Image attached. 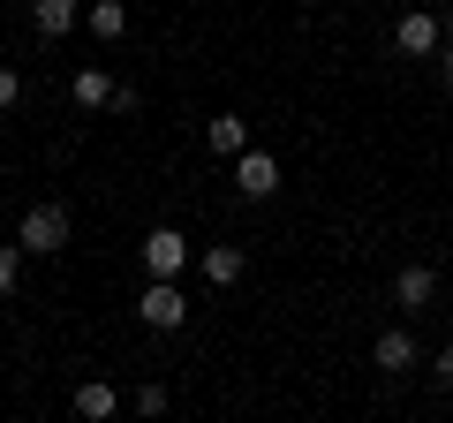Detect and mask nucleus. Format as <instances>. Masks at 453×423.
Wrapping results in <instances>:
<instances>
[{
  "instance_id": "nucleus-8",
  "label": "nucleus",
  "mask_w": 453,
  "mask_h": 423,
  "mask_svg": "<svg viewBox=\"0 0 453 423\" xmlns=\"http://www.w3.org/2000/svg\"><path fill=\"white\" fill-rule=\"evenodd\" d=\"M371 363H378V371H386V378H401V371H416V341H408L401 326H393V333H378V348H371Z\"/></svg>"
},
{
  "instance_id": "nucleus-3",
  "label": "nucleus",
  "mask_w": 453,
  "mask_h": 423,
  "mask_svg": "<svg viewBox=\"0 0 453 423\" xmlns=\"http://www.w3.org/2000/svg\"><path fill=\"white\" fill-rule=\"evenodd\" d=\"M438 38H446V23H438L431 8H408V16L393 23V53H408V61H431Z\"/></svg>"
},
{
  "instance_id": "nucleus-11",
  "label": "nucleus",
  "mask_w": 453,
  "mask_h": 423,
  "mask_svg": "<svg viewBox=\"0 0 453 423\" xmlns=\"http://www.w3.org/2000/svg\"><path fill=\"white\" fill-rule=\"evenodd\" d=\"M204 144L219 151V159H234V151H250V121H242V114H219V121L204 129Z\"/></svg>"
},
{
  "instance_id": "nucleus-7",
  "label": "nucleus",
  "mask_w": 453,
  "mask_h": 423,
  "mask_svg": "<svg viewBox=\"0 0 453 423\" xmlns=\"http://www.w3.org/2000/svg\"><path fill=\"white\" fill-rule=\"evenodd\" d=\"M196 265H204V280H211V288H234V280L250 273V258H242V250H234V242H211V250H204V258H196Z\"/></svg>"
},
{
  "instance_id": "nucleus-2",
  "label": "nucleus",
  "mask_w": 453,
  "mask_h": 423,
  "mask_svg": "<svg viewBox=\"0 0 453 423\" xmlns=\"http://www.w3.org/2000/svg\"><path fill=\"white\" fill-rule=\"evenodd\" d=\"M136 318H144V326H151V333H174V326H181V318H189V295H181V288H174V280H151V288H144V295H136Z\"/></svg>"
},
{
  "instance_id": "nucleus-1",
  "label": "nucleus",
  "mask_w": 453,
  "mask_h": 423,
  "mask_svg": "<svg viewBox=\"0 0 453 423\" xmlns=\"http://www.w3.org/2000/svg\"><path fill=\"white\" fill-rule=\"evenodd\" d=\"M189 258H196V250H189V235H181V227H151L144 235V273L151 280H181V273H189Z\"/></svg>"
},
{
  "instance_id": "nucleus-18",
  "label": "nucleus",
  "mask_w": 453,
  "mask_h": 423,
  "mask_svg": "<svg viewBox=\"0 0 453 423\" xmlns=\"http://www.w3.org/2000/svg\"><path fill=\"white\" fill-rule=\"evenodd\" d=\"M438 76H446V83H453V46H438Z\"/></svg>"
},
{
  "instance_id": "nucleus-15",
  "label": "nucleus",
  "mask_w": 453,
  "mask_h": 423,
  "mask_svg": "<svg viewBox=\"0 0 453 423\" xmlns=\"http://www.w3.org/2000/svg\"><path fill=\"white\" fill-rule=\"evenodd\" d=\"M166 408V386H136V416H159Z\"/></svg>"
},
{
  "instance_id": "nucleus-12",
  "label": "nucleus",
  "mask_w": 453,
  "mask_h": 423,
  "mask_svg": "<svg viewBox=\"0 0 453 423\" xmlns=\"http://www.w3.org/2000/svg\"><path fill=\"white\" fill-rule=\"evenodd\" d=\"M113 91H121V83H113L106 68H76V106H113Z\"/></svg>"
},
{
  "instance_id": "nucleus-5",
  "label": "nucleus",
  "mask_w": 453,
  "mask_h": 423,
  "mask_svg": "<svg viewBox=\"0 0 453 423\" xmlns=\"http://www.w3.org/2000/svg\"><path fill=\"white\" fill-rule=\"evenodd\" d=\"M31 258H53V250H68V212L61 204H38L31 219H23V235H16Z\"/></svg>"
},
{
  "instance_id": "nucleus-14",
  "label": "nucleus",
  "mask_w": 453,
  "mask_h": 423,
  "mask_svg": "<svg viewBox=\"0 0 453 423\" xmlns=\"http://www.w3.org/2000/svg\"><path fill=\"white\" fill-rule=\"evenodd\" d=\"M23 258H31V250H0V303H8V288H16V273H23Z\"/></svg>"
},
{
  "instance_id": "nucleus-9",
  "label": "nucleus",
  "mask_w": 453,
  "mask_h": 423,
  "mask_svg": "<svg viewBox=\"0 0 453 423\" xmlns=\"http://www.w3.org/2000/svg\"><path fill=\"white\" fill-rule=\"evenodd\" d=\"M113 408H121V393H113L106 378H83V386H76V416H83V423H106Z\"/></svg>"
},
{
  "instance_id": "nucleus-10",
  "label": "nucleus",
  "mask_w": 453,
  "mask_h": 423,
  "mask_svg": "<svg viewBox=\"0 0 453 423\" xmlns=\"http://www.w3.org/2000/svg\"><path fill=\"white\" fill-rule=\"evenodd\" d=\"M31 23H38V38H68L76 31V0H31Z\"/></svg>"
},
{
  "instance_id": "nucleus-19",
  "label": "nucleus",
  "mask_w": 453,
  "mask_h": 423,
  "mask_svg": "<svg viewBox=\"0 0 453 423\" xmlns=\"http://www.w3.org/2000/svg\"><path fill=\"white\" fill-rule=\"evenodd\" d=\"M438 23H446V38H453V0H446V8H438Z\"/></svg>"
},
{
  "instance_id": "nucleus-16",
  "label": "nucleus",
  "mask_w": 453,
  "mask_h": 423,
  "mask_svg": "<svg viewBox=\"0 0 453 423\" xmlns=\"http://www.w3.org/2000/svg\"><path fill=\"white\" fill-rule=\"evenodd\" d=\"M16 98H23V76H16V68H0V106H16Z\"/></svg>"
},
{
  "instance_id": "nucleus-13",
  "label": "nucleus",
  "mask_w": 453,
  "mask_h": 423,
  "mask_svg": "<svg viewBox=\"0 0 453 423\" xmlns=\"http://www.w3.org/2000/svg\"><path fill=\"white\" fill-rule=\"evenodd\" d=\"M83 23H91L98 38H121V31H129V8H121V0H91V8H83Z\"/></svg>"
},
{
  "instance_id": "nucleus-6",
  "label": "nucleus",
  "mask_w": 453,
  "mask_h": 423,
  "mask_svg": "<svg viewBox=\"0 0 453 423\" xmlns=\"http://www.w3.org/2000/svg\"><path fill=\"white\" fill-rule=\"evenodd\" d=\"M431 295H438V273H431V265H401L393 303H401V310H431Z\"/></svg>"
},
{
  "instance_id": "nucleus-17",
  "label": "nucleus",
  "mask_w": 453,
  "mask_h": 423,
  "mask_svg": "<svg viewBox=\"0 0 453 423\" xmlns=\"http://www.w3.org/2000/svg\"><path fill=\"white\" fill-rule=\"evenodd\" d=\"M431 371H438V386H453V348H438V363H431Z\"/></svg>"
},
{
  "instance_id": "nucleus-4",
  "label": "nucleus",
  "mask_w": 453,
  "mask_h": 423,
  "mask_svg": "<svg viewBox=\"0 0 453 423\" xmlns=\"http://www.w3.org/2000/svg\"><path fill=\"white\" fill-rule=\"evenodd\" d=\"M234 189H242L250 204H265V196L280 189V159H273V151H257V144L234 151Z\"/></svg>"
}]
</instances>
